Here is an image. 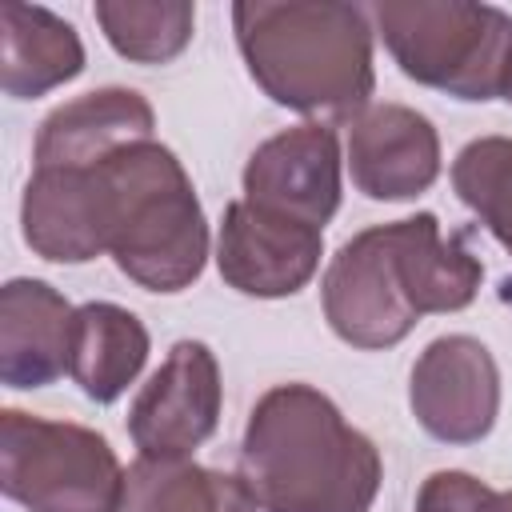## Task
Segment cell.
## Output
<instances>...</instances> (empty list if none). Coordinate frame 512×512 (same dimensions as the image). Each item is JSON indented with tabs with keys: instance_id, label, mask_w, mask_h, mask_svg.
Wrapping results in <instances>:
<instances>
[{
	"instance_id": "cell-1",
	"label": "cell",
	"mask_w": 512,
	"mask_h": 512,
	"mask_svg": "<svg viewBox=\"0 0 512 512\" xmlns=\"http://www.w3.org/2000/svg\"><path fill=\"white\" fill-rule=\"evenodd\" d=\"M236 476L260 512H368L384 468L320 388L276 384L244 424Z\"/></svg>"
},
{
	"instance_id": "cell-2",
	"label": "cell",
	"mask_w": 512,
	"mask_h": 512,
	"mask_svg": "<svg viewBox=\"0 0 512 512\" xmlns=\"http://www.w3.org/2000/svg\"><path fill=\"white\" fill-rule=\"evenodd\" d=\"M236 48L248 76L280 108L324 120H356L376 88L372 24L344 0H240Z\"/></svg>"
},
{
	"instance_id": "cell-3",
	"label": "cell",
	"mask_w": 512,
	"mask_h": 512,
	"mask_svg": "<svg viewBox=\"0 0 512 512\" xmlns=\"http://www.w3.org/2000/svg\"><path fill=\"white\" fill-rule=\"evenodd\" d=\"M112 232L108 256L148 292H184L208 260V224L196 188L172 148L156 140L128 144L100 160Z\"/></svg>"
},
{
	"instance_id": "cell-4",
	"label": "cell",
	"mask_w": 512,
	"mask_h": 512,
	"mask_svg": "<svg viewBox=\"0 0 512 512\" xmlns=\"http://www.w3.org/2000/svg\"><path fill=\"white\" fill-rule=\"evenodd\" d=\"M400 72L468 104L504 100L512 76V16L468 0H384L368 8Z\"/></svg>"
},
{
	"instance_id": "cell-5",
	"label": "cell",
	"mask_w": 512,
	"mask_h": 512,
	"mask_svg": "<svg viewBox=\"0 0 512 512\" xmlns=\"http://www.w3.org/2000/svg\"><path fill=\"white\" fill-rule=\"evenodd\" d=\"M0 488L28 512H116L124 468L96 428L4 408Z\"/></svg>"
},
{
	"instance_id": "cell-6",
	"label": "cell",
	"mask_w": 512,
	"mask_h": 512,
	"mask_svg": "<svg viewBox=\"0 0 512 512\" xmlns=\"http://www.w3.org/2000/svg\"><path fill=\"white\" fill-rule=\"evenodd\" d=\"M320 300L328 328L344 344L364 352L392 348L420 324L416 308L404 296L384 224L364 228L340 244V252L324 268Z\"/></svg>"
},
{
	"instance_id": "cell-7",
	"label": "cell",
	"mask_w": 512,
	"mask_h": 512,
	"mask_svg": "<svg viewBox=\"0 0 512 512\" xmlns=\"http://www.w3.org/2000/svg\"><path fill=\"white\" fill-rule=\"evenodd\" d=\"M220 424V364L204 340H176L128 408L140 456L188 460Z\"/></svg>"
},
{
	"instance_id": "cell-8",
	"label": "cell",
	"mask_w": 512,
	"mask_h": 512,
	"mask_svg": "<svg viewBox=\"0 0 512 512\" xmlns=\"http://www.w3.org/2000/svg\"><path fill=\"white\" fill-rule=\"evenodd\" d=\"M408 408L444 444L484 440L500 416V368L492 352L464 332L436 336L412 364Z\"/></svg>"
},
{
	"instance_id": "cell-9",
	"label": "cell",
	"mask_w": 512,
	"mask_h": 512,
	"mask_svg": "<svg viewBox=\"0 0 512 512\" xmlns=\"http://www.w3.org/2000/svg\"><path fill=\"white\" fill-rule=\"evenodd\" d=\"M324 232L232 200L216 232V268L228 288L256 300L296 296L320 268Z\"/></svg>"
},
{
	"instance_id": "cell-10",
	"label": "cell",
	"mask_w": 512,
	"mask_h": 512,
	"mask_svg": "<svg viewBox=\"0 0 512 512\" xmlns=\"http://www.w3.org/2000/svg\"><path fill=\"white\" fill-rule=\"evenodd\" d=\"M340 140L332 124H296L268 136L244 164V200L320 228L340 208Z\"/></svg>"
},
{
	"instance_id": "cell-11",
	"label": "cell",
	"mask_w": 512,
	"mask_h": 512,
	"mask_svg": "<svg viewBox=\"0 0 512 512\" xmlns=\"http://www.w3.org/2000/svg\"><path fill=\"white\" fill-rule=\"evenodd\" d=\"M24 244L52 264H88L108 252L112 200L100 164L92 168H32L20 200Z\"/></svg>"
},
{
	"instance_id": "cell-12",
	"label": "cell",
	"mask_w": 512,
	"mask_h": 512,
	"mask_svg": "<svg viewBox=\"0 0 512 512\" xmlns=\"http://www.w3.org/2000/svg\"><path fill=\"white\" fill-rule=\"evenodd\" d=\"M348 172L368 200H416L440 176V136L408 104H368L348 128Z\"/></svg>"
},
{
	"instance_id": "cell-13",
	"label": "cell",
	"mask_w": 512,
	"mask_h": 512,
	"mask_svg": "<svg viewBox=\"0 0 512 512\" xmlns=\"http://www.w3.org/2000/svg\"><path fill=\"white\" fill-rule=\"evenodd\" d=\"M76 308L44 280L16 276L0 288V380L48 388L68 372Z\"/></svg>"
},
{
	"instance_id": "cell-14",
	"label": "cell",
	"mask_w": 512,
	"mask_h": 512,
	"mask_svg": "<svg viewBox=\"0 0 512 512\" xmlns=\"http://www.w3.org/2000/svg\"><path fill=\"white\" fill-rule=\"evenodd\" d=\"M156 112L132 88H96L52 108L36 132V168H92L112 152L152 140Z\"/></svg>"
},
{
	"instance_id": "cell-15",
	"label": "cell",
	"mask_w": 512,
	"mask_h": 512,
	"mask_svg": "<svg viewBox=\"0 0 512 512\" xmlns=\"http://www.w3.org/2000/svg\"><path fill=\"white\" fill-rule=\"evenodd\" d=\"M384 228H388V244H392L404 296L416 308V316L460 312L476 300L484 264L464 248V240L456 236L444 240L440 220L432 212H416Z\"/></svg>"
},
{
	"instance_id": "cell-16",
	"label": "cell",
	"mask_w": 512,
	"mask_h": 512,
	"mask_svg": "<svg viewBox=\"0 0 512 512\" xmlns=\"http://www.w3.org/2000/svg\"><path fill=\"white\" fill-rule=\"evenodd\" d=\"M0 84L12 100H36L84 72V44L68 20L40 4H0Z\"/></svg>"
},
{
	"instance_id": "cell-17",
	"label": "cell",
	"mask_w": 512,
	"mask_h": 512,
	"mask_svg": "<svg viewBox=\"0 0 512 512\" xmlns=\"http://www.w3.org/2000/svg\"><path fill=\"white\" fill-rule=\"evenodd\" d=\"M144 360H148V328L140 324L136 312L108 300H88L76 308L68 376L80 384L88 400L112 404L116 396H124V388L140 376Z\"/></svg>"
},
{
	"instance_id": "cell-18",
	"label": "cell",
	"mask_w": 512,
	"mask_h": 512,
	"mask_svg": "<svg viewBox=\"0 0 512 512\" xmlns=\"http://www.w3.org/2000/svg\"><path fill=\"white\" fill-rule=\"evenodd\" d=\"M116 512H256V500L232 472L196 460L140 456L124 472Z\"/></svg>"
},
{
	"instance_id": "cell-19",
	"label": "cell",
	"mask_w": 512,
	"mask_h": 512,
	"mask_svg": "<svg viewBox=\"0 0 512 512\" xmlns=\"http://www.w3.org/2000/svg\"><path fill=\"white\" fill-rule=\"evenodd\" d=\"M96 24L124 60L168 64L192 40L196 4L188 0H100Z\"/></svg>"
},
{
	"instance_id": "cell-20",
	"label": "cell",
	"mask_w": 512,
	"mask_h": 512,
	"mask_svg": "<svg viewBox=\"0 0 512 512\" xmlns=\"http://www.w3.org/2000/svg\"><path fill=\"white\" fill-rule=\"evenodd\" d=\"M452 188L512 256V136L468 140L452 160Z\"/></svg>"
},
{
	"instance_id": "cell-21",
	"label": "cell",
	"mask_w": 512,
	"mask_h": 512,
	"mask_svg": "<svg viewBox=\"0 0 512 512\" xmlns=\"http://www.w3.org/2000/svg\"><path fill=\"white\" fill-rule=\"evenodd\" d=\"M496 500H500V492L488 488L484 480L444 468L420 484L416 512H496Z\"/></svg>"
},
{
	"instance_id": "cell-22",
	"label": "cell",
	"mask_w": 512,
	"mask_h": 512,
	"mask_svg": "<svg viewBox=\"0 0 512 512\" xmlns=\"http://www.w3.org/2000/svg\"><path fill=\"white\" fill-rule=\"evenodd\" d=\"M496 512H512V492H500V500H496Z\"/></svg>"
},
{
	"instance_id": "cell-23",
	"label": "cell",
	"mask_w": 512,
	"mask_h": 512,
	"mask_svg": "<svg viewBox=\"0 0 512 512\" xmlns=\"http://www.w3.org/2000/svg\"><path fill=\"white\" fill-rule=\"evenodd\" d=\"M504 100L512 104V76H508V88H504Z\"/></svg>"
}]
</instances>
